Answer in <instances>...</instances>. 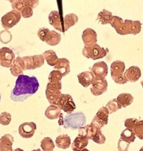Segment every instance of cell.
<instances>
[{
	"mask_svg": "<svg viewBox=\"0 0 143 151\" xmlns=\"http://www.w3.org/2000/svg\"><path fill=\"white\" fill-rule=\"evenodd\" d=\"M32 70H35L36 68L42 67L45 64V58L43 54L34 55L32 56Z\"/></svg>",
	"mask_w": 143,
	"mask_h": 151,
	"instance_id": "4dcf8cb0",
	"label": "cell"
},
{
	"mask_svg": "<svg viewBox=\"0 0 143 151\" xmlns=\"http://www.w3.org/2000/svg\"><path fill=\"white\" fill-rule=\"evenodd\" d=\"M10 72L14 77H19L22 75L24 70H25V63L22 58L17 57L13 61V63L9 67Z\"/></svg>",
	"mask_w": 143,
	"mask_h": 151,
	"instance_id": "5bb4252c",
	"label": "cell"
},
{
	"mask_svg": "<svg viewBox=\"0 0 143 151\" xmlns=\"http://www.w3.org/2000/svg\"><path fill=\"white\" fill-rule=\"evenodd\" d=\"M61 41V35L58 32L54 30L49 31L46 37L45 42L50 46H54L59 45Z\"/></svg>",
	"mask_w": 143,
	"mask_h": 151,
	"instance_id": "cb8c5ba5",
	"label": "cell"
},
{
	"mask_svg": "<svg viewBox=\"0 0 143 151\" xmlns=\"http://www.w3.org/2000/svg\"><path fill=\"white\" fill-rule=\"evenodd\" d=\"M57 106L68 114L72 113L76 109V105L75 104L72 96L69 94H61L58 100Z\"/></svg>",
	"mask_w": 143,
	"mask_h": 151,
	"instance_id": "9c48e42d",
	"label": "cell"
},
{
	"mask_svg": "<svg viewBox=\"0 0 143 151\" xmlns=\"http://www.w3.org/2000/svg\"><path fill=\"white\" fill-rule=\"evenodd\" d=\"M14 139L10 134H6L0 138V150L12 151V145Z\"/></svg>",
	"mask_w": 143,
	"mask_h": 151,
	"instance_id": "ffe728a7",
	"label": "cell"
},
{
	"mask_svg": "<svg viewBox=\"0 0 143 151\" xmlns=\"http://www.w3.org/2000/svg\"><path fill=\"white\" fill-rule=\"evenodd\" d=\"M112 16V13L111 11L107 9H103L98 14L97 20L103 25L110 24Z\"/></svg>",
	"mask_w": 143,
	"mask_h": 151,
	"instance_id": "83f0119b",
	"label": "cell"
},
{
	"mask_svg": "<svg viewBox=\"0 0 143 151\" xmlns=\"http://www.w3.org/2000/svg\"><path fill=\"white\" fill-rule=\"evenodd\" d=\"M125 64L121 60H115L111 65V73L112 80L119 85L126 84L128 81L124 75Z\"/></svg>",
	"mask_w": 143,
	"mask_h": 151,
	"instance_id": "277c9868",
	"label": "cell"
},
{
	"mask_svg": "<svg viewBox=\"0 0 143 151\" xmlns=\"http://www.w3.org/2000/svg\"><path fill=\"white\" fill-rule=\"evenodd\" d=\"M110 24L120 35H137L141 31L142 24L139 20H123L119 16H113Z\"/></svg>",
	"mask_w": 143,
	"mask_h": 151,
	"instance_id": "7a4b0ae2",
	"label": "cell"
},
{
	"mask_svg": "<svg viewBox=\"0 0 143 151\" xmlns=\"http://www.w3.org/2000/svg\"><path fill=\"white\" fill-rule=\"evenodd\" d=\"M133 131L139 139L143 140V120H138L137 122Z\"/></svg>",
	"mask_w": 143,
	"mask_h": 151,
	"instance_id": "e575fe53",
	"label": "cell"
},
{
	"mask_svg": "<svg viewBox=\"0 0 143 151\" xmlns=\"http://www.w3.org/2000/svg\"><path fill=\"white\" fill-rule=\"evenodd\" d=\"M54 70L59 71L63 76L65 77L70 72V62L66 58L59 59L56 64L54 66Z\"/></svg>",
	"mask_w": 143,
	"mask_h": 151,
	"instance_id": "ac0fdd59",
	"label": "cell"
},
{
	"mask_svg": "<svg viewBox=\"0 0 143 151\" xmlns=\"http://www.w3.org/2000/svg\"><path fill=\"white\" fill-rule=\"evenodd\" d=\"M85 46H90L97 43V33L94 30L91 28L86 29L81 35Z\"/></svg>",
	"mask_w": 143,
	"mask_h": 151,
	"instance_id": "2e32d148",
	"label": "cell"
},
{
	"mask_svg": "<svg viewBox=\"0 0 143 151\" xmlns=\"http://www.w3.org/2000/svg\"><path fill=\"white\" fill-rule=\"evenodd\" d=\"M91 71L95 78H106L108 74V66L105 62L99 61L93 65Z\"/></svg>",
	"mask_w": 143,
	"mask_h": 151,
	"instance_id": "4fadbf2b",
	"label": "cell"
},
{
	"mask_svg": "<svg viewBox=\"0 0 143 151\" xmlns=\"http://www.w3.org/2000/svg\"><path fill=\"white\" fill-rule=\"evenodd\" d=\"M25 63V70H32V63L31 56H25L22 58Z\"/></svg>",
	"mask_w": 143,
	"mask_h": 151,
	"instance_id": "7bdbcfd3",
	"label": "cell"
},
{
	"mask_svg": "<svg viewBox=\"0 0 143 151\" xmlns=\"http://www.w3.org/2000/svg\"><path fill=\"white\" fill-rule=\"evenodd\" d=\"M106 107L107 108L109 112V114H112L121 109L117 99H113L109 101Z\"/></svg>",
	"mask_w": 143,
	"mask_h": 151,
	"instance_id": "836d02e7",
	"label": "cell"
},
{
	"mask_svg": "<svg viewBox=\"0 0 143 151\" xmlns=\"http://www.w3.org/2000/svg\"><path fill=\"white\" fill-rule=\"evenodd\" d=\"M109 52L108 48L101 47L97 43L90 46H85L82 50V54L87 59L98 60L107 56Z\"/></svg>",
	"mask_w": 143,
	"mask_h": 151,
	"instance_id": "5b68a950",
	"label": "cell"
},
{
	"mask_svg": "<svg viewBox=\"0 0 143 151\" xmlns=\"http://www.w3.org/2000/svg\"><path fill=\"white\" fill-rule=\"evenodd\" d=\"M124 75L128 81L134 83L141 78V71L139 67L137 66H132L126 70Z\"/></svg>",
	"mask_w": 143,
	"mask_h": 151,
	"instance_id": "e0dca14e",
	"label": "cell"
},
{
	"mask_svg": "<svg viewBox=\"0 0 143 151\" xmlns=\"http://www.w3.org/2000/svg\"><path fill=\"white\" fill-rule=\"evenodd\" d=\"M98 128L92 125L91 124L88 125L86 126H83L78 129V132L80 135L83 136L88 139H93L94 134L96 133Z\"/></svg>",
	"mask_w": 143,
	"mask_h": 151,
	"instance_id": "7402d4cb",
	"label": "cell"
},
{
	"mask_svg": "<svg viewBox=\"0 0 143 151\" xmlns=\"http://www.w3.org/2000/svg\"><path fill=\"white\" fill-rule=\"evenodd\" d=\"M78 21V16L73 13L68 14L65 16L63 20L64 31L66 32L69 30L72 27L75 25Z\"/></svg>",
	"mask_w": 143,
	"mask_h": 151,
	"instance_id": "d4e9b609",
	"label": "cell"
},
{
	"mask_svg": "<svg viewBox=\"0 0 143 151\" xmlns=\"http://www.w3.org/2000/svg\"><path fill=\"white\" fill-rule=\"evenodd\" d=\"M26 1L33 9L37 8L39 4V0H26Z\"/></svg>",
	"mask_w": 143,
	"mask_h": 151,
	"instance_id": "ee69618b",
	"label": "cell"
},
{
	"mask_svg": "<svg viewBox=\"0 0 143 151\" xmlns=\"http://www.w3.org/2000/svg\"><path fill=\"white\" fill-rule=\"evenodd\" d=\"M141 86H142V87L143 88V80L141 81Z\"/></svg>",
	"mask_w": 143,
	"mask_h": 151,
	"instance_id": "f6af8a7d",
	"label": "cell"
},
{
	"mask_svg": "<svg viewBox=\"0 0 143 151\" xmlns=\"http://www.w3.org/2000/svg\"><path fill=\"white\" fill-rule=\"evenodd\" d=\"M20 12L21 13L22 17H23L25 19H28L33 16V9L30 6H27Z\"/></svg>",
	"mask_w": 143,
	"mask_h": 151,
	"instance_id": "ab89813d",
	"label": "cell"
},
{
	"mask_svg": "<svg viewBox=\"0 0 143 151\" xmlns=\"http://www.w3.org/2000/svg\"><path fill=\"white\" fill-rule=\"evenodd\" d=\"M63 76L62 73H61L59 71L54 70H52L49 75L48 80L49 81H53V82H57V81H61Z\"/></svg>",
	"mask_w": 143,
	"mask_h": 151,
	"instance_id": "74e56055",
	"label": "cell"
},
{
	"mask_svg": "<svg viewBox=\"0 0 143 151\" xmlns=\"http://www.w3.org/2000/svg\"><path fill=\"white\" fill-rule=\"evenodd\" d=\"M91 85V93L95 96H98L106 92L108 83L106 78H94Z\"/></svg>",
	"mask_w": 143,
	"mask_h": 151,
	"instance_id": "30bf717a",
	"label": "cell"
},
{
	"mask_svg": "<svg viewBox=\"0 0 143 151\" xmlns=\"http://www.w3.org/2000/svg\"><path fill=\"white\" fill-rule=\"evenodd\" d=\"M11 4L12 9H16L20 12L25 7L30 6L26 0H12Z\"/></svg>",
	"mask_w": 143,
	"mask_h": 151,
	"instance_id": "d6a6232c",
	"label": "cell"
},
{
	"mask_svg": "<svg viewBox=\"0 0 143 151\" xmlns=\"http://www.w3.org/2000/svg\"><path fill=\"white\" fill-rule=\"evenodd\" d=\"M117 100L121 107L125 108L132 104L134 101V98L130 93H121L118 96Z\"/></svg>",
	"mask_w": 143,
	"mask_h": 151,
	"instance_id": "4316f807",
	"label": "cell"
},
{
	"mask_svg": "<svg viewBox=\"0 0 143 151\" xmlns=\"http://www.w3.org/2000/svg\"><path fill=\"white\" fill-rule=\"evenodd\" d=\"M136 137H137V136H136L133 130L127 128H126V129L121 132L120 135V138L121 139L130 144L135 141Z\"/></svg>",
	"mask_w": 143,
	"mask_h": 151,
	"instance_id": "f546056e",
	"label": "cell"
},
{
	"mask_svg": "<svg viewBox=\"0 0 143 151\" xmlns=\"http://www.w3.org/2000/svg\"><path fill=\"white\" fill-rule=\"evenodd\" d=\"M0 101H1V94H0Z\"/></svg>",
	"mask_w": 143,
	"mask_h": 151,
	"instance_id": "7dc6e473",
	"label": "cell"
},
{
	"mask_svg": "<svg viewBox=\"0 0 143 151\" xmlns=\"http://www.w3.org/2000/svg\"><path fill=\"white\" fill-rule=\"evenodd\" d=\"M86 122L85 115L83 112H76L69 114L65 116L63 125L66 129H78L83 127Z\"/></svg>",
	"mask_w": 143,
	"mask_h": 151,
	"instance_id": "3957f363",
	"label": "cell"
},
{
	"mask_svg": "<svg viewBox=\"0 0 143 151\" xmlns=\"http://www.w3.org/2000/svg\"><path fill=\"white\" fill-rule=\"evenodd\" d=\"M79 83L81 86L87 88L91 85L94 79V76L91 71H85L77 75Z\"/></svg>",
	"mask_w": 143,
	"mask_h": 151,
	"instance_id": "d6986e66",
	"label": "cell"
},
{
	"mask_svg": "<svg viewBox=\"0 0 143 151\" xmlns=\"http://www.w3.org/2000/svg\"><path fill=\"white\" fill-rule=\"evenodd\" d=\"M22 15L20 11L16 9L7 12L1 17V25L6 30H9L16 25L21 19Z\"/></svg>",
	"mask_w": 143,
	"mask_h": 151,
	"instance_id": "52a82bcc",
	"label": "cell"
},
{
	"mask_svg": "<svg viewBox=\"0 0 143 151\" xmlns=\"http://www.w3.org/2000/svg\"><path fill=\"white\" fill-rule=\"evenodd\" d=\"M92 140L94 142L98 144V145H103V144L106 142V139L104 135L102 133L101 129H98L96 133L93 136Z\"/></svg>",
	"mask_w": 143,
	"mask_h": 151,
	"instance_id": "8d00e7d4",
	"label": "cell"
},
{
	"mask_svg": "<svg viewBox=\"0 0 143 151\" xmlns=\"http://www.w3.org/2000/svg\"><path fill=\"white\" fill-rule=\"evenodd\" d=\"M62 83L61 81H49L46 86V97L51 104L57 105L58 100L62 94Z\"/></svg>",
	"mask_w": 143,
	"mask_h": 151,
	"instance_id": "8992f818",
	"label": "cell"
},
{
	"mask_svg": "<svg viewBox=\"0 0 143 151\" xmlns=\"http://www.w3.org/2000/svg\"><path fill=\"white\" fill-rule=\"evenodd\" d=\"M41 147L45 151H52L55 148V145L50 137H46L41 141Z\"/></svg>",
	"mask_w": 143,
	"mask_h": 151,
	"instance_id": "1f68e13d",
	"label": "cell"
},
{
	"mask_svg": "<svg viewBox=\"0 0 143 151\" xmlns=\"http://www.w3.org/2000/svg\"><path fill=\"white\" fill-rule=\"evenodd\" d=\"M88 139L85 137L78 134L72 144V149L73 151L83 150L88 145Z\"/></svg>",
	"mask_w": 143,
	"mask_h": 151,
	"instance_id": "44dd1931",
	"label": "cell"
},
{
	"mask_svg": "<svg viewBox=\"0 0 143 151\" xmlns=\"http://www.w3.org/2000/svg\"><path fill=\"white\" fill-rule=\"evenodd\" d=\"M109 115V112L106 106L101 107L96 115L94 116L91 124L97 128L101 129V128H103L107 124Z\"/></svg>",
	"mask_w": 143,
	"mask_h": 151,
	"instance_id": "ba28073f",
	"label": "cell"
},
{
	"mask_svg": "<svg viewBox=\"0 0 143 151\" xmlns=\"http://www.w3.org/2000/svg\"><path fill=\"white\" fill-rule=\"evenodd\" d=\"M49 22L54 29L61 32H64L63 22L61 20L60 16L57 11H52L48 16Z\"/></svg>",
	"mask_w": 143,
	"mask_h": 151,
	"instance_id": "9a60e30c",
	"label": "cell"
},
{
	"mask_svg": "<svg viewBox=\"0 0 143 151\" xmlns=\"http://www.w3.org/2000/svg\"><path fill=\"white\" fill-rule=\"evenodd\" d=\"M12 120L11 114L7 112L0 114V124L3 126H7L10 124Z\"/></svg>",
	"mask_w": 143,
	"mask_h": 151,
	"instance_id": "d590c367",
	"label": "cell"
},
{
	"mask_svg": "<svg viewBox=\"0 0 143 151\" xmlns=\"http://www.w3.org/2000/svg\"><path fill=\"white\" fill-rule=\"evenodd\" d=\"M11 40L12 35L7 30H4L0 32V41H1L3 43H8L11 42Z\"/></svg>",
	"mask_w": 143,
	"mask_h": 151,
	"instance_id": "f35d334b",
	"label": "cell"
},
{
	"mask_svg": "<svg viewBox=\"0 0 143 151\" xmlns=\"http://www.w3.org/2000/svg\"><path fill=\"white\" fill-rule=\"evenodd\" d=\"M37 129V125L34 122H24L19 127L18 132L23 138L29 139L33 136Z\"/></svg>",
	"mask_w": 143,
	"mask_h": 151,
	"instance_id": "7c38bea8",
	"label": "cell"
},
{
	"mask_svg": "<svg viewBox=\"0 0 143 151\" xmlns=\"http://www.w3.org/2000/svg\"><path fill=\"white\" fill-rule=\"evenodd\" d=\"M50 30L47 28H45V27H43V28H40L38 31V37L42 41V42H45V40L46 39V37L48 33Z\"/></svg>",
	"mask_w": 143,
	"mask_h": 151,
	"instance_id": "60d3db41",
	"label": "cell"
},
{
	"mask_svg": "<svg viewBox=\"0 0 143 151\" xmlns=\"http://www.w3.org/2000/svg\"><path fill=\"white\" fill-rule=\"evenodd\" d=\"M71 145V139L67 134H60L56 139V145L62 149H67Z\"/></svg>",
	"mask_w": 143,
	"mask_h": 151,
	"instance_id": "484cf974",
	"label": "cell"
},
{
	"mask_svg": "<svg viewBox=\"0 0 143 151\" xmlns=\"http://www.w3.org/2000/svg\"><path fill=\"white\" fill-rule=\"evenodd\" d=\"M40 84L35 77L20 75L16 81L15 87L11 93V99L14 102H24L38 90Z\"/></svg>",
	"mask_w": 143,
	"mask_h": 151,
	"instance_id": "6da1fadb",
	"label": "cell"
},
{
	"mask_svg": "<svg viewBox=\"0 0 143 151\" xmlns=\"http://www.w3.org/2000/svg\"><path fill=\"white\" fill-rule=\"evenodd\" d=\"M61 111L62 110L58 106L51 104L46 109L45 115L47 119L50 120H56L59 117L61 114Z\"/></svg>",
	"mask_w": 143,
	"mask_h": 151,
	"instance_id": "603a6c76",
	"label": "cell"
},
{
	"mask_svg": "<svg viewBox=\"0 0 143 151\" xmlns=\"http://www.w3.org/2000/svg\"><path fill=\"white\" fill-rule=\"evenodd\" d=\"M15 59V54L8 47L0 49V65L5 68H9Z\"/></svg>",
	"mask_w": 143,
	"mask_h": 151,
	"instance_id": "8fae6325",
	"label": "cell"
},
{
	"mask_svg": "<svg viewBox=\"0 0 143 151\" xmlns=\"http://www.w3.org/2000/svg\"><path fill=\"white\" fill-rule=\"evenodd\" d=\"M6 1H9L11 3L12 1V0H6Z\"/></svg>",
	"mask_w": 143,
	"mask_h": 151,
	"instance_id": "bcb514c9",
	"label": "cell"
},
{
	"mask_svg": "<svg viewBox=\"0 0 143 151\" xmlns=\"http://www.w3.org/2000/svg\"><path fill=\"white\" fill-rule=\"evenodd\" d=\"M43 56H44V58L46 61L47 64L52 67L55 65L59 60L56 53L52 50H47L44 52Z\"/></svg>",
	"mask_w": 143,
	"mask_h": 151,
	"instance_id": "f1b7e54d",
	"label": "cell"
},
{
	"mask_svg": "<svg viewBox=\"0 0 143 151\" xmlns=\"http://www.w3.org/2000/svg\"><path fill=\"white\" fill-rule=\"evenodd\" d=\"M130 143H128L121 138L119 141L118 143V150H127L130 146Z\"/></svg>",
	"mask_w": 143,
	"mask_h": 151,
	"instance_id": "b9f144b4",
	"label": "cell"
}]
</instances>
